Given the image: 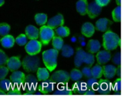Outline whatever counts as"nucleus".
Wrapping results in <instances>:
<instances>
[{"instance_id": "obj_1", "label": "nucleus", "mask_w": 129, "mask_h": 100, "mask_svg": "<svg viewBox=\"0 0 129 100\" xmlns=\"http://www.w3.org/2000/svg\"><path fill=\"white\" fill-rule=\"evenodd\" d=\"M120 46V38L118 34L108 30L103 36V46L107 51L115 50L117 46Z\"/></svg>"}, {"instance_id": "obj_2", "label": "nucleus", "mask_w": 129, "mask_h": 100, "mask_svg": "<svg viewBox=\"0 0 129 100\" xmlns=\"http://www.w3.org/2000/svg\"><path fill=\"white\" fill-rule=\"evenodd\" d=\"M58 54L59 51L54 48L46 50L43 52V61L49 72H52L56 68L57 65Z\"/></svg>"}, {"instance_id": "obj_3", "label": "nucleus", "mask_w": 129, "mask_h": 100, "mask_svg": "<svg viewBox=\"0 0 129 100\" xmlns=\"http://www.w3.org/2000/svg\"><path fill=\"white\" fill-rule=\"evenodd\" d=\"M83 62L91 67L94 62V56L93 54L86 52L83 49L78 48L74 57V64L77 68H79Z\"/></svg>"}, {"instance_id": "obj_4", "label": "nucleus", "mask_w": 129, "mask_h": 100, "mask_svg": "<svg viewBox=\"0 0 129 100\" xmlns=\"http://www.w3.org/2000/svg\"><path fill=\"white\" fill-rule=\"evenodd\" d=\"M21 66L26 72H36L40 66V60L35 55H28L23 60Z\"/></svg>"}, {"instance_id": "obj_5", "label": "nucleus", "mask_w": 129, "mask_h": 100, "mask_svg": "<svg viewBox=\"0 0 129 100\" xmlns=\"http://www.w3.org/2000/svg\"><path fill=\"white\" fill-rule=\"evenodd\" d=\"M55 35L54 30L48 26L43 25L39 30V37L42 44L47 45Z\"/></svg>"}, {"instance_id": "obj_6", "label": "nucleus", "mask_w": 129, "mask_h": 100, "mask_svg": "<svg viewBox=\"0 0 129 100\" xmlns=\"http://www.w3.org/2000/svg\"><path fill=\"white\" fill-rule=\"evenodd\" d=\"M22 85L25 91L34 94L38 86L37 78L33 74H28L25 76V81Z\"/></svg>"}, {"instance_id": "obj_7", "label": "nucleus", "mask_w": 129, "mask_h": 100, "mask_svg": "<svg viewBox=\"0 0 129 100\" xmlns=\"http://www.w3.org/2000/svg\"><path fill=\"white\" fill-rule=\"evenodd\" d=\"M69 74L64 70H59L52 74L49 80H51L52 82L57 83L65 84L69 81Z\"/></svg>"}, {"instance_id": "obj_8", "label": "nucleus", "mask_w": 129, "mask_h": 100, "mask_svg": "<svg viewBox=\"0 0 129 100\" xmlns=\"http://www.w3.org/2000/svg\"><path fill=\"white\" fill-rule=\"evenodd\" d=\"M25 46V51L29 55L37 54L40 52L42 49L41 42L37 40H30Z\"/></svg>"}, {"instance_id": "obj_9", "label": "nucleus", "mask_w": 129, "mask_h": 100, "mask_svg": "<svg viewBox=\"0 0 129 100\" xmlns=\"http://www.w3.org/2000/svg\"><path fill=\"white\" fill-rule=\"evenodd\" d=\"M25 78V74L20 71H13V73L10 76V81L13 86L20 87L23 84Z\"/></svg>"}, {"instance_id": "obj_10", "label": "nucleus", "mask_w": 129, "mask_h": 100, "mask_svg": "<svg viewBox=\"0 0 129 100\" xmlns=\"http://www.w3.org/2000/svg\"><path fill=\"white\" fill-rule=\"evenodd\" d=\"M112 89V84L108 80L101 79L98 82V92L101 94H108Z\"/></svg>"}, {"instance_id": "obj_11", "label": "nucleus", "mask_w": 129, "mask_h": 100, "mask_svg": "<svg viewBox=\"0 0 129 100\" xmlns=\"http://www.w3.org/2000/svg\"><path fill=\"white\" fill-rule=\"evenodd\" d=\"M102 8V6L98 5L95 1L92 2L89 5H88L86 14H88L90 18H95L100 14Z\"/></svg>"}, {"instance_id": "obj_12", "label": "nucleus", "mask_w": 129, "mask_h": 100, "mask_svg": "<svg viewBox=\"0 0 129 100\" xmlns=\"http://www.w3.org/2000/svg\"><path fill=\"white\" fill-rule=\"evenodd\" d=\"M54 82H52L51 80H47L44 81V82H42L39 86V91L42 94H48L52 92L54 90Z\"/></svg>"}, {"instance_id": "obj_13", "label": "nucleus", "mask_w": 129, "mask_h": 100, "mask_svg": "<svg viewBox=\"0 0 129 100\" xmlns=\"http://www.w3.org/2000/svg\"><path fill=\"white\" fill-rule=\"evenodd\" d=\"M47 26L54 30L59 26L64 25V19L61 14H58L56 16L49 20V21H47Z\"/></svg>"}, {"instance_id": "obj_14", "label": "nucleus", "mask_w": 129, "mask_h": 100, "mask_svg": "<svg viewBox=\"0 0 129 100\" xmlns=\"http://www.w3.org/2000/svg\"><path fill=\"white\" fill-rule=\"evenodd\" d=\"M7 68L11 71H15L18 70L21 66V62L20 60V57L18 56H12L8 58L6 64Z\"/></svg>"}, {"instance_id": "obj_15", "label": "nucleus", "mask_w": 129, "mask_h": 100, "mask_svg": "<svg viewBox=\"0 0 129 100\" xmlns=\"http://www.w3.org/2000/svg\"><path fill=\"white\" fill-rule=\"evenodd\" d=\"M97 52L98 53H97L96 57L97 62L99 64H105L111 60L112 55H111V53L109 52V51L102 50V51Z\"/></svg>"}, {"instance_id": "obj_16", "label": "nucleus", "mask_w": 129, "mask_h": 100, "mask_svg": "<svg viewBox=\"0 0 129 100\" xmlns=\"http://www.w3.org/2000/svg\"><path fill=\"white\" fill-rule=\"evenodd\" d=\"M25 35L30 40H37L39 36V30L33 25H28L25 28Z\"/></svg>"}, {"instance_id": "obj_17", "label": "nucleus", "mask_w": 129, "mask_h": 100, "mask_svg": "<svg viewBox=\"0 0 129 100\" xmlns=\"http://www.w3.org/2000/svg\"><path fill=\"white\" fill-rule=\"evenodd\" d=\"M95 32V28L94 25L89 22L83 24L81 28V33L87 38L91 37Z\"/></svg>"}, {"instance_id": "obj_18", "label": "nucleus", "mask_w": 129, "mask_h": 100, "mask_svg": "<svg viewBox=\"0 0 129 100\" xmlns=\"http://www.w3.org/2000/svg\"><path fill=\"white\" fill-rule=\"evenodd\" d=\"M112 22L107 18H100L96 22V28L98 31L106 32L108 30V26Z\"/></svg>"}, {"instance_id": "obj_19", "label": "nucleus", "mask_w": 129, "mask_h": 100, "mask_svg": "<svg viewBox=\"0 0 129 100\" xmlns=\"http://www.w3.org/2000/svg\"><path fill=\"white\" fill-rule=\"evenodd\" d=\"M117 68L112 64H107L103 66V75L107 79H112L116 74Z\"/></svg>"}, {"instance_id": "obj_20", "label": "nucleus", "mask_w": 129, "mask_h": 100, "mask_svg": "<svg viewBox=\"0 0 129 100\" xmlns=\"http://www.w3.org/2000/svg\"><path fill=\"white\" fill-rule=\"evenodd\" d=\"M87 89H88V88H87L86 82L79 81L73 84L72 90H73V92H74V93L84 94Z\"/></svg>"}, {"instance_id": "obj_21", "label": "nucleus", "mask_w": 129, "mask_h": 100, "mask_svg": "<svg viewBox=\"0 0 129 100\" xmlns=\"http://www.w3.org/2000/svg\"><path fill=\"white\" fill-rule=\"evenodd\" d=\"M1 45L5 48H11L15 44V39L11 35H5L1 38Z\"/></svg>"}, {"instance_id": "obj_22", "label": "nucleus", "mask_w": 129, "mask_h": 100, "mask_svg": "<svg viewBox=\"0 0 129 100\" xmlns=\"http://www.w3.org/2000/svg\"><path fill=\"white\" fill-rule=\"evenodd\" d=\"M101 48V43L96 40H89L88 44V50L90 53L94 54L98 52Z\"/></svg>"}, {"instance_id": "obj_23", "label": "nucleus", "mask_w": 129, "mask_h": 100, "mask_svg": "<svg viewBox=\"0 0 129 100\" xmlns=\"http://www.w3.org/2000/svg\"><path fill=\"white\" fill-rule=\"evenodd\" d=\"M87 0H79L76 2V10L81 15L84 16L87 12L88 8Z\"/></svg>"}, {"instance_id": "obj_24", "label": "nucleus", "mask_w": 129, "mask_h": 100, "mask_svg": "<svg viewBox=\"0 0 129 100\" xmlns=\"http://www.w3.org/2000/svg\"><path fill=\"white\" fill-rule=\"evenodd\" d=\"M49 71L45 68H39L37 70V78L39 81H45L49 78Z\"/></svg>"}, {"instance_id": "obj_25", "label": "nucleus", "mask_w": 129, "mask_h": 100, "mask_svg": "<svg viewBox=\"0 0 129 100\" xmlns=\"http://www.w3.org/2000/svg\"><path fill=\"white\" fill-rule=\"evenodd\" d=\"M55 33L59 37L65 38L70 34V30L69 29V28L64 26L62 25V26L57 28L55 30Z\"/></svg>"}, {"instance_id": "obj_26", "label": "nucleus", "mask_w": 129, "mask_h": 100, "mask_svg": "<svg viewBox=\"0 0 129 100\" xmlns=\"http://www.w3.org/2000/svg\"><path fill=\"white\" fill-rule=\"evenodd\" d=\"M92 77L99 79L103 76V67L100 64H96L91 68Z\"/></svg>"}, {"instance_id": "obj_27", "label": "nucleus", "mask_w": 129, "mask_h": 100, "mask_svg": "<svg viewBox=\"0 0 129 100\" xmlns=\"http://www.w3.org/2000/svg\"><path fill=\"white\" fill-rule=\"evenodd\" d=\"M62 50V55L66 58H70L74 54V50L73 47L69 44L63 45Z\"/></svg>"}, {"instance_id": "obj_28", "label": "nucleus", "mask_w": 129, "mask_h": 100, "mask_svg": "<svg viewBox=\"0 0 129 100\" xmlns=\"http://www.w3.org/2000/svg\"><path fill=\"white\" fill-rule=\"evenodd\" d=\"M52 40V46L57 51L61 50L62 48L64 45V41H63L62 38L59 36H54Z\"/></svg>"}, {"instance_id": "obj_29", "label": "nucleus", "mask_w": 129, "mask_h": 100, "mask_svg": "<svg viewBox=\"0 0 129 100\" xmlns=\"http://www.w3.org/2000/svg\"><path fill=\"white\" fill-rule=\"evenodd\" d=\"M73 93V90L69 88L68 86H64L59 88L54 92V95H72Z\"/></svg>"}, {"instance_id": "obj_30", "label": "nucleus", "mask_w": 129, "mask_h": 100, "mask_svg": "<svg viewBox=\"0 0 129 100\" xmlns=\"http://www.w3.org/2000/svg\"><path fill=\"white\" fill-rule=\"evenodd\" d=\"M86 84L87 88L88 89L93 90V91H97L98 87V79L94 78L93 77L89 78L87 82H86Z\"/></svg>"}, {"instance_id": "obj_31", "label": "nucleus", "mask_w": 129, "mask_h": 100, "mask_svg": "<svg viewBox=\"0 0 129 100\" xmlns=\"http://www.w3.org/2000/svg\"><path fill=\"white\" fill-rule=\"evenodd\" d=\"M35 22L40 26H43L47 21V16L46 14L38 13L35 16Z\"/></svg>"}, {"instance_id": "obj_32", "label": "nucleus", "mask_w": 129, "mask_h": 100, "mask_svg": "<svg viewBox=\"0 0 129 100\" xmlns=\"http://www.w3.org/2000/svg\"><path fill=\"white\" fill-rule=\"evenodd\" d=\"M83 74L80 70L78 69H73L71 70L70 74H69V77L73 81H79V80L83 78Z\"/></svg>"}, {"instance_id": "obj_33", "label": "nucleus", "mask_w": 129, "mask_h": 100, "mask_svg": "<svg viewBox=\"0 0 129 100\" xmlns=\"http://www.w3.org/2000/svg\"><path fill=\"white\" fill-rule=\"evenodd\" d=\"M13 84L10 80L3 78L0 81V89L4 91H8L12 88Z\"/></svg>"}, {"instance_id": "obj_34", "label": "nucleus", "mask_w": 129, "mask_h": 100, "mask_svg": "<svg viewBox=\"0 0 129 100\" xmlns=\"http://www.w3.org/2000/svg\"><path fill=\"white\" fill-rule=\"evenodd\" d=\"M112 18L115 22H120L121 21V6L116 7L112 11Z\"/></svg>"}, {"instance_id": "obj_35", "label": "nucleus", "mask_w": 129, "mask_h": 100, "mask_svg": "<svg viewBox=\"0 0 129 100\" xmlns=\"http://www.w3.org/2000/svg\"><path fill=\"white\" fill-rule=\"evenodd\" d=\"M10 26L7 23H0V36H5L8 34L10 31Z\"/></svg>"}, {"instance_id": "obj_36", "label": "nucleus", "mask_w": 129, "mask_h": 100, "mask_svg": "<svg viewBox=\"0 0 129 100\" xmlns=\"http://www.w3.org/2000/svg\"><path fill=\"white\" fill-rule=\"evenodd\" d=\"M28 38L26 36L23 34H21L19 35L16 39H15V42L19 45V46H25L28 42Z\"/></svg>"}, {"instance_id": "obj_37", "label": "nucleus", "mask_w": 129, "mask_h": 100, "mask_svg": "<svg viewBox=\"0 0 129 100\" xmlns=\"http://www.w3.org/2000/svg\"><path fill=\"white\" fill-rule=\"evenodd\" d=\"M8 57L3 50L0 49V66H4L7 62Z\"/></svg>"}, {"instance_id": "obj_38", "label": "nucleus", "mask_w": 129, "mask_h": 100, "mask_svg": "<svg viewBox=\"0 0 129 100\" xmlns=\"http://www.w3.org/2000/svg\"><path fill=\"white\" fill-rule=\"evenodd\" d=\"M8 95H20L21 94V90L20 88L16 86H12L11 89L8 91Z\"/></svg>"}, {"instance_id": "obj_39", "label": "nucleus", "mask_w": 129, "mask_h": 100, "mask_svg": "<svg viewBox=\"0 0 129 100\" xmlns=\"http://www.w3.org/2000/svg\"><path fill=\"white\" fill-rule=\"evenodd\" d=\"M112 89L113 91H120L121 90V78H118L115 80L113 84H112Z\"/></svg>"}, {"instance_id": "obj_40", "label": "nucleus", "mask_w": 129, "mask_h": 100, "mask_svg": "<svg viewBox=\"0 0 129 100\" xmlns=\"http://www.w3.org/2000/svg\"><path fill=\"white\" fill-rule=\"evenodd\" d=\"M9 70L7 67L4 66H0V80L5 78L8 74Z\"/></svg>"}, {"instance_id": "obj_41", "label": "nucleus", "mask_w": 129, "mask_h": 100, "mask_svg": "<svg viewBox=\"0 0 129 100\" xmlns=\"http://www.w3.org/2000/svg\"><path fill=\"white\" fill-rule=\"evenodd\" d=\"M82 74L83 75H84L85 77L86 78H91L92 77V75H91V68L90 67H84L83 69H82V71H81Z\"/></svg>"}, {"instance_id": "obj_42", "label": "nucleus", "mask_w": 129, "mask_h": 100, "mask_svg": "<svg viewBox=\"0 0 129 100\" xmlns=\"http://www.w3.org/2000/svg\"><path fill=\"white\" fill-rule=\"evenodd\" d=\"M112 62L116 65H120L121 64V52H117L112 58Z\"/></svg>"}, {"instance_id": "obj_43", "label": "nucleus", "mask_w": 129, "mask_h": 100, "mask_svg": "<svg viewBox=\"0 0 129 100\" xmlns=\"http://www.w3.org/2000/svg\"><path fill=\"white\" fill-rule=\"evenodd\" d=\"M110 1V0H95V2L102 7L108 5Z\"/></svg>"}, {"instance_id": "obj_44", "label": "nucleus", "mask_w": 129, "mask_h": 100, "mask_svg": "<svg viewBox=\"0 0 129 100\" xmlns=\"http://www.w3.org/2000/svg\"><path fill=\"white\" fill-rule=\"evenodd\" d=\"M84 95H94L95 94V91L91 89H87L86 92L84 93Z\"/></svg>"}, {"instance_id": "obj_45", "label": "nucleus", "mask_w": 129, "mask_h": 100, "mask_svg": "<svg viewBox=\"0 0 129 100\" xmlns=\"http://www.w3.org/2000/svg\"><path fill=\"white\" fill-rule=\"evenodd\" d=\"M116 74H117V76L119 78H120L121 76V66L120 65H118V68L116 69Z\"/></svg>"}, {"instance_id": "obj_46", "label": "nucleus", "mask_w": 129, "mask_h": 100, "mask_svg": "<svg viewBox=\"0 0 129 100\" xmlns=\"http://www.w3.org/2000/svg\"><path fill=\"white\" fill-rule=\"evenodd\" d=\"M6 93L5 91H4L3 90H2L1 89H0V95H6Z\"/></svg>"}, {"instance_id": "obj_47", "label": "nucleus", "mask_w": 129, "mask_h": 100, "mask_svg": "<svg viewBox=\"0 0 129 100\" xmlns=\"http://www.w3.org/2000/svg\"><path fill=\"white\" fill-rule=\"evenodd\" d=\"M5 3V0H0V7L2 6Z\"/></svg>"}, {"instance_id": "obj_48", "label": "nucleus", "mask_w": 129, "mask_h": 100, "mask_svg": "<svg viewBox=\"0 0 129 100\" xmlns=\"http://www.w3.org/2000/svg\"><path fill=\"white\" fill-rule=\"evenodd\" d=\"M116 2H117V4H118V6H120V4H121V0H116Z\"/></svg>"}, {"instance_id": "obj_49", "label": "nucleus", "mask_w": 129, "mask_h": 100, "mask_svg": "<svg viewBox=\"0 0 129 100\" xmlns=\"http://www.w3.org/2000/svg\"><path fill=\"white\" fill-rule=\"evenodd\" d=\"M115 95H120L121 94V92L120 91H116L115 93Z\"/></svg>"}, {"instance_id": "obj_50", "label": "nucleus", "mask_w": 129, "mask_h": 100, "mask_svg": "<svg viewBox=\"0 0 129 100\" xmlns=\"http://www.w3.org/2000/svg\"><path fill=\"white\" fill-rule=\"evenodd\" d=\"M0 41H1V38H0Z\"/></svg>"}]
</instances>
